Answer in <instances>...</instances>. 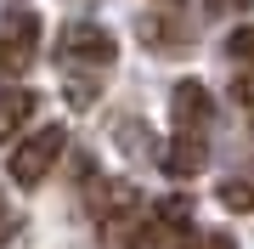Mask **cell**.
Instances as JSON below:
<instances>
[{
    "mask_svg": "<svg viewBox=\"0 0 254 249\" xmlns=\"http://www.w3.org/2000/svg\"><path fill=\"white\" fill-rule=\"evenodd\" d=\"M192 238H198V227H192L187 198H164L153 204V215L130 227V249H192Z\"/></svg>",
    "mask_w": 254,
    "mask_h": 249,
    "instance_id": "1",
    "label": "cell"
},
{
    "mask_svg": "<svg viewBox=\"0 0 254 249\" xmlns=\"http://www.w3.org/2000/svg\"><path fill=\"white\" fill-rule=\"evenodd\" d=\"M63 148H68V130L63 125H40V130H28V136H17V148H11V159H6V175L17 187H40L51 175V165L63 159Z\"/></svg>",
    "mask_w": 254,
    "mask_h": 249,
    "instance_id": "2",
    "label": "cell"
},
{
    "mask_svg": "<svg viewBox=\"0 0 254 249\" xmlns=\"http://www.w3.org/2000/svg\"><path fill=\"white\" fill-rule=\"evenodd\" d=\"M57 57H63V63H79V68H108L119 57V40L102 23H68L63 34H57Z\"/></svg>",
    "mask_w": 254,
    "mask_h": 249,
    "instance_id": "3",
    "label": "cell"
},
{
    "mask_svg": "<svg viewBox=\"0 0 254 249\" xmlns=\"http://www.w3.org/2000/svg\"><path fill=\"white\" fill-rule=\"evenodd\" d=\"M170 119H175V136H203V130L215 125V96H209L198 80H181L170 91Z\"/></svg>",
    "mask_w": 254,
    "mask_h": 249,
    "instance_id": "4",
    "label": "cell"
},
{
    "mask_svg": "<svg viewBox=\"0 0 254 249\" xmlns=\"http://www.w3.org/2000/svg\"><path fill=\"white\" fill-rule=\"evenodd\" d=\"M85 210H91L96 221H125V215L141 210V193H136V181L108 175V181H91V187H85Z\"/></svg>",
    "mask_w": 254,
    "mask_h": 249,
    "instance_id": "5",
    "label": "cell"
},
{
    "mask_svg": "<svg viewBox=\"0 0 254 249\" xmlns=\"http://www.w3.org/2000/svg\"><path fill=\"white\" fill-rule=\"evenodd\" d=\"M34 40H40L34 17H23L17 28H0V74H23L34 63Z\"/></svg>",
    "mask_w": 254,
    "mask_h": 249,
    "instance_id": "6",
    "label": "cell"
},
{
    "mask_svg": "<svg viewBox=\"0 0 254 249\" xmlns=\"http://www.w3.org/2000/svg\"><path fill=\"white\" fill-rule=\"evenodd\" d=\"M203 165H209V142H203V136H170V148H164V170H170L175 181L198 175Z\"/></svg>",
    "mask_w": 254,
    "mask_h": 249,
    "instance_id": "7",
    "label": "cell"
},
{
    "mask_svg": "<svg viewBox=\"0 0 254 249\" xmlns=\"http://www.w3.org/2000/svg\"><path fill=\"white\" fill-rule=\"evenodd\" d=\"M34 108H40V96L28 91V85H6V91H0V142L17 136V130L34 119Z\"/></svg>",
    "mask_w": 254,
    "mask_h": 249,
    "instance_id": "8",
    "label": "cell"
},
{
    "mask_svg": "<svg viewBox=\"0 0 254 249\" xmlns=\"http://www.w3.org/2000/svg\"><path fill=\"white\" fill-rule=\"evenodd\" d=\"M220 204L254 215V175H232V181H220Z\"/></svg>",
    "mask_w": 254,
    "mask_h": 249,
    "instance_id": "9",
    "label": "cell"
},
{
    "mask_svg": "<svg viewBox=\"0 0 254 249\" xmlns=\"http://www.w3.org/2000/svg\"><path fill=\"white\" fill-rule=\"evenodd\" d=\"M226 57L232 63H254V23H243V28L226 34Z\"/></svg>",
    "mask_w": 254,
    "mask_h": 249,
    "instance_id": "10",
    "label": "cell"
},
{
    "mask_svg": "<svg viewBox=\"0 0 254 249\" xmlns=\"http://www.w3.org/2000/svg\"><path fill=\"white\" fill-rule=\"evenodd\" d=\"M232 102H237V108H254V63H237V74H232Z\"/></svg>",
    "mask_w": 254,
    "mask_h": 249,
    "instance_id": "11",
    "label": "cell"
},
{
    "mask_svg": "<svg viewBox=\"0 0 254 249\" xmlns=\"http://www.w3.org/2000/svg\"><path fill=\"white\" fill-rule=\"evenodd\" d=\"M11 238H17V215L0 204V244H11Z\"/></svg>",
    "mask_w": 254,
    "mask_h": 249,
    "instance_id": "12",
    "label": "cell"
},
{
    "mask_svg": "<svg viewBox=\"0 0 254 249\" xmlns=\"http://www.w3.org/2000/svg\"><path fill=\"white\" fill-rule=\"evenodd\" d=\"M198 249H237V244L226 238V232H209V238H198Z\"/></svg>",
    "mask_w": 254,
    "mask_h": 249,
    "instance_id": "13",
    "label": "cell"
},
{
    "mask_svg": "<svg viewBox=\"0 0 254 249\" xmlns=\"http://www.w3.org/2000/svg\"><path fill=\"white\" fill-rule=\"evenodd\" d=\"M209 6H243V0H209Z\"/></svg>",
    "mask_w": 254,
    "mask_h": 249,
    "instance_id": "14",
    "label": "cell"
}]
</instances>
